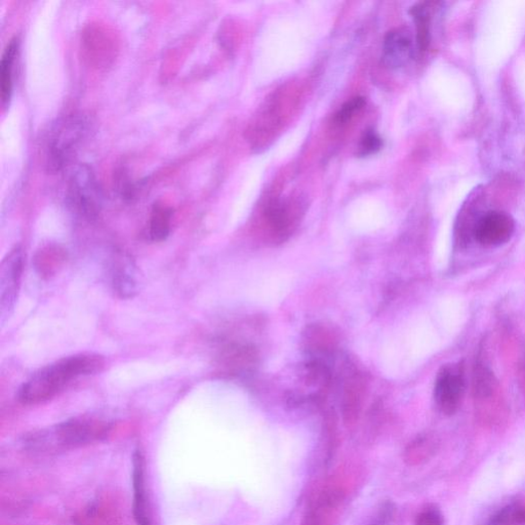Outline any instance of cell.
I'll list each match as a JSON object with an SVG mask.
<instances>
[{
    "label": "cell",
    "instance_id": "cell-17",
    "mask_svg": "<svg viewBox=\"0 0 525 525\" xmlns=\"http://www.w3.org/2000/svg\"><path fill=\"white\" fill-rule=\"evenodd\" d=\"M493 371L484 362L478 361L473 371V391L477 398L490 397L494 390Z\"/></svg>",
    "mask_w": 525,
    "mask_h": 525
},
{
    "label": "cell",
    "instance_id": "cell-5",
    "mask_svg": "<svg viewBox=\"0 0 525 525\" xmlns=\"http://www.w3.org/2000/svg\"><path fill=\"white\" fill-rule=\"evenodd\" d=\"M23 247L13 246L0 266V324L5 325L18 302L22 276L24 271Z\"/></svg>",
    "mask_w": 525,
    "mask_h": 525
},
{
    "label": "cell",
    "instance_id": "cell-18",
    "mask_svg": "<svg viewBox=\"0 0 525 525\" xmlns=\"http://www.w3.org/2000/svg\"><path fill=\"white\" fill-rule=\"evenodd\" d=\"M492 525H525V502L514 503L500 510Z\"/></svg>",
    "mask_w": 525,
    "mask_h": 525
},
{
    "label": "cell",
    "instance_id": "cell-10",
    "mask_svg": "<svg viewBox=\"0 0 525 525\" xmlns=\"http://www.w3.org/2000/svg\"><path fill=\"white\" fill-rule=\"evenodd\" d=\"M133 488L134 515L137 524L153 525L147 493H146L144 458L140 451H136L134 455Z\"/></svg>",
    "mask_w": 525,
    "mask_h": 525
},
{
    "label": "cell",
    "instance_id": "cell-11",
    "mask_svg": "<svg viewBox=\"0 0 525 525\" xmlns=\"http://www.w3.org/2000/svg\"><path fill=\"white\" fill-rule=\"evenodd\" d=\"M67 258V252L63 247L49 245L41 247L40 250L36 252L33 258V266L40 279L50 280L60 272Z\"/></svg>",
    "mask_w": 525,
    "mask_h": 525
},
{
    "label": "cell",
    "instance_id": "cell-9",
    "mask_svg": "<svg viewBox=\"0 0 525 525\" xmlns=\"http://www.w3.org/2000/svg\"><path fill=\"white\" fill-rule=\"evenodd\" d=\"M111 287L120 298H131L138 293V281L133 260L122 253L113 254L111 264Z\"/></svg>",
    "mask_w": 525,
    "mask_h": 525
},
{
    "label": "cell",
    "instance_id": "cell-20",
    "mask_svg": "<svg viewBox=\"0 0 525 525\" xmlns=\"http://www.w3.org/2000/svg\"><path fill=\"white\" fill-rule=\"evenodd\" d=\"M366 105L363 97H355L343 104L338 112L334 114V122L338 126H344L351 120L356 113H359Z\"/></svg>",
    "mask_w": 525,
    "mask_h": 525
},
{
    "label": "cell",
    "instance_id": "cell-1",
    "mask_svg": "<svg viewBox=\"0 0 525 525\" xmlns=\"http://www.w3.org/2000/svg\"><path fill=\"white\" fill-rule=\"evenodd\" d=\"M105 367L103 356L79 353L48 364L28 378L18 390L22 405H38L53 399L79 378L100 373Z\"/></svg>",
    "mask_w": 525,
    "mask_h": 525
},
{
    "label": "cell",
    "instance_id": "cell-14",
    "mask_svg": "<svg viewBox=\"0 0 525 525\" xmlns=\"http://www.w3.org/2000/svg\"><path fill=\"white\" fill-rule=\"evenodd\" d=\"M105 33L102 31H90L85 39L89 59L97 66H105L113 58V41Z\"/></svg>",
    "mask_w": 525,
    "mask_h": 525
},
{
    "label": "cell",
    "instance_id": "cell-15",
    "mask_svg": "<svg viewBox=\"0 0 525 525\" xmlns=\"http://www.w3.org/2000/svg\"><path fill=\"white\" fill-rule=\"evenodd\" d=\"M264 217L275 235L283 236L289 231L291 217L286 202L280 200L269 201L264 209Z\"/></svg>",
    "mask_w": 525,
    "mask_h": 525
},
{
    "label": "cell",
    "instance_id": "cell-16",
    "mask_svg": "<svg viewBox=\"0 0 525 525\" xmlns=\"http://www.w3.org/2000/svg\"><path fill=\"white\" fill-rule=\"evenodd\" d=\"M417 28V46L424 52L430 45V11L426 4H418L410 11Z\"/></svg>",
    "mask_w": 525,
    "mask_h": 525
},
{
    "label": "cell",
    "instance_id": "cell-8",
    "mask_svg": "<svg viewBox=\"0 0 525 525\" xmlns=\"http://www.w3.org/2000/svg\"><path fill=\"white\" fill-rule=\"evenodd\" d=\"M414 41L406 29H393L386 34L383 43L382 60L386 67L398 69L404 67L414 57Z\"/></svg>",
    "mask_w": 525,
    "mask_h": 525
},
{
    "label": "cell",
    "instance_id": "cell-19",
    "mask_svg": "<svg viewBox=\"0 0 525 525\" xmlns=\"http://www.w3.org/2000/svg\"><path fill=\"white\" fill-rule=\"evenodd\" d=\"M383 147L382 138L378 135L374 129L364 130L359 145V155L360 157H367L376 155Z\"/></svg>",
    "mask_w": 525,
    "mask_h": 525
},
{
    "label": "cell",
    "instance_id": "cell-23",
    "mask_svg": "<svg viewBox=\"0 0 525 525\" xmlns=\"http://www.w3.org/2000/svg\"><path fill=\"white\" fill-rule=\"evenodd\" d=\"M309 525H318L316 521H312Z\"/></svg>",
    "mask_w": 525,
    "mask_h": 525
},
{
    "label": "cell",
    "instance_id": "cell-13",
    "mask_svg": "<svg viewBox=\"0 0 525 525\" xmlns=\"http://www.w3.org/2000/svg\"><path fill=\"white\" fill-rule=\"evenodd\" d=\"M173 213V209L164 202L157 201L153 204L148 226V236L152 242L162 243L169 237Z\"/></svg>",
    "mask_w": 525,
    "mask_h": 525
},
{
    "label": "cell",
    "instance_id": "cell-4",
    "mask_svg": "<svg viewBox=\"0 0 525 525\" xmlns=\"http://www.w3.org/2000/svg\"><path fill=\"white\" fill-rule=\"evenodd\" d=\"M68 201L78 215L93 221L101 213L103 193L96 174L87 165H79L72 171L68 183Z\"/></svg>",
    "mask_w": 525,
    "mask_h": 525
},
{
    "label": "cell",
    "instance_id": "cell-22",
    "mask_svg": "<svg viewBox=\"0 0 525 525\" xmlns=\"http://www.w3.org/2000/svg\"><path fill=\"white\" fill-rule=\"evenodd\" d=\"M394 522H396V510L388 504L383 507L369 525H394Z\"/></svg>",
    "mask_w": 525,
    "mask_h": 525
},
{
    "label": "cell",
    "instance_id": "cell-2",
    "mask_svg": "<svg viewBox=\"0 0 525 525\" xmlns=\"http://www.w3.org/2000/svg\"><path fill=\"white\" fill-rule=\"evenodd\" d=\"M112 423L96 414H84L66 420L55 427L28 437V447L36 451L76 449L105 439Z\"/></svg>",
    "mask_w": 525,
    "mask_h": 525
},
{
    "label": "cell",
    "instance_id": "cell-7",
    "mask_svg": "<svg viewBox=\"0 0 525 525\" xmlns=\"http://www.w3.org/2000/svg\"><path fill=\"white\" fill-rule=\"evenodd\" d=\"M514 231L515 223L512 217L503 211H490L478 218L472 236L479 245L495 247L507 244Z\"/></svg>",
    "mask_w": 525,
    "mask_h": 525
},
{
    "label": "cell",
    "instance_id": "cell-3",
    "mask_svg": "<svg viewBox=\"0 0 525 525\" xmlns=\"http://www.w3.org/2000/svg\"><path fill=\"white\" fill-rule=\"evenodd\" d=\"M90 129L91 122L83 114L68 115L54 123L46 145L48 170L57 173L67 166Z\"/></svg>",
    "mask_w": 525,
    "mask_h": 525
},
{
    "label": "cell",
    "instance_id": "cell-21",
    "mask_svg": "<svg viewBox=\"0 0 525 525\" xmlns=\"http://www.w3.org/2000/svg\"><path fill=\"white\" fill-rule=\"evenodd\" d=\"M414 525H443V517L439 509L430 507L419 513Z\"/></svg>",
    "mask_w": 525,
    "mask_h": 525
},
{
    "label": "cell",
    "instance_id": "cell-12",
    "mask_svg": "<svg viewBox=\"0 0 525 525\" xmlns=\"http://www.w3.org/2000/svg\"><path fill=\"white\" fill-rule=\"evenodd\" d=\"M20 41L13 38L7 43L0 62V91L2 104L5 109L10 106L13 92V68L19 52Z\"/></svg>",
    "mask_w": 525,
    "mask_h": 525
},
{
    "label": "cell",
    "instance_id": "cell-6",
    "mask_svg": "<svg viewBox=\"0 0 525 525\" xmlns=\"http://www.w3.org/2000/svg\"><path fill=\"white\" fill-rule=\"evenodd\" d=\"M465 369L462 362L442 367L436 378L434 397L437 406L447 415L455 414L465 392Z\"/></svg>",
    "mask_w": 525,
    "mask_h": 525
}]
</instances>
